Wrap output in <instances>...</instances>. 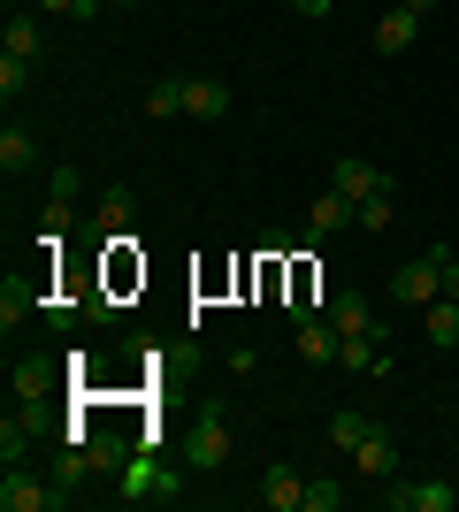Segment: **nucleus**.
Masks as SVG:
<instances>
[{
    "label": "nucleus",
    "instance_id": "nucleus-4",
    "mask_svg": "<svg viewBox=\"0 0 459 512\" xmlns=\"http://www.w3.org/2000/svg\"><path fill=\"white\" fill-rule=\"evenodd\" d=\"M62 505V482H31V474H0V512H54Z\"/></svg>",
    "mask_w": 459,
    "mask_h": 512
},
{
    "label": "nucleus",
    "instance_id": "nucleus-7",
    "mask_svg": "<svg viewBox=\"0 0 459 512\" xmlns=\"http://www.w3.org/2000/svg\"><path fill=\"white\" fill-rule=\"evenodd\" d=\"M329 329H337V337H383V321H375V306L360 299V291H337V299H329Z\"/></svg>",
    "mask_w": 459,
    "mask_h": 512
},
{
    "label": "nucleus",
    "instance_id": "nucleus-9",
    "mask_svg": "<svg viewBox=\"0 0 459 512\" xmlns=\"http://www.w3.org/2000/svg\"><path fill=\"white\" fill-rule=\"evenodd\" d=\"M184 115L192 123H222L230 115V85L222 77H184Z\"/></svg>",
    "mask_w": 459,
    "mask_h": 512
},
{
    "label": "nucleus",
    "instance_id": "nucleus-28",
    "mask_svg": "<svg viewBox=\"0 0 459 512\" xmlns=\"http://www.w3.org/2000/svg\"><path fill=\"white\" fill-rule=\"evenodd\" d=\"M39 230H46V237L69 230V199H46V207H39Z\"/></svg>",
    "mask_w": 459,
    "mask_h": 512
},
{
    "label": "nucleus",
    "instance_id": "nucleus-21",
    "mask_svg": "<svg viewBox=\"0 0 459 512\" xmlns=\"http://www.w3.org/2000/svg\"><path fill=\"white\" fill-rule=\"evenodd\" d=\"M31 8H39V16H77V23H92L108 0H31Z\"/></svg>",
    "mask_w": 459,
    "mask_h": 512
},
{
    "label": "nucleus",
    "instance_id": "nucleus-8",
    "mask_svg": "<svg viewBox=\"0 0 459 512\" xmlns=\"http://www.w3.org/2000/svg\"><path fill=\"white\" fill-rule=\"evenodd\" d=\"M383 505L391 512H452L459 490H444V482H398V490H383Z\"/></svg>",
    "mask_w": 459,
    "mask_h": 512
},
{
    "label": "nucleus",
    "instance_id": "nucleus-5",
    "mask_svg": "<svg viewBox=\"0 0 459 512\" xmlns=\"http://www.w3.org/2000/svg\"><path fill=\"white\" fill-rule=\"evenodd\" d=\"M329 192H345L352 207H360V199H375V192H391V176L375 169V161H360V153H345V161H337V169H329Z\"/></svg>",
    "mask_w": 459,
    "mask_h": 512
},
{
    "label": "nucleus",
    "instance_id": "nucleus-18",
    "mask_svg": "<svg viewBox=\"0 0 459 512\" xmlns=\"http://www.w3.org/2000/svg\"><path fill=\"white\" fill-rule=\"evenodd\" d=\"M345 222H352V199L345 192H322V199H314V245H322L329 230H345Z\"/></svg>",
    "mask_w": 459,
    "mask_h": 512
},
{
    "label": "nucleus",
    "instance_id": "nucleus-19",
    "mask_svg": "<svg viewBox=\"0 0 459 512\" xmlns=\"http://www.w3.org/2000/svg\"><path fill=\"white\" fill-rule=\"evenodd\" d=\"M146 115H153V123H169V115H184V77H161V85L146 92Z\"/></svg>",
    "mask_w": 459,
    "mask_h": 512
},
{
    "label": "nucleus",
    "instance_id": "nucleus-1",
    "mask_svg": "<svg viewBox=\"0 0 459 512\" xmlns=\"http://www.w3.org/2000/svg\"><path fill=\"white\" fill-rule=\"evenodd\" d=\"M123 497L131 505H176V474L161 459H123Z\"/></svg>",
    "mask_w": 459,
    "mask_h": 512
},
{
    "label": "nucleus",
    "instance_id": "nucleus-13",
    "mask_svg": "<svg viewBox=\"0 0 459 512\" xmlns=\"http://www.w3.org/2000/svg\"><path fill=\"white\" fill-rule=\"evenodd\" d=\"M352 459H360V474H375V482H391V474H398V444L383 436V428H368V436L352 444Z\"/></svg>",
    "mask_w": 459,
    "mask_h": 512
},
{
    "label": "nucleus",
    "instance_id": "nucleus-27",
    "mask_svg": "<svg viewBox=\"0 0 459 512\" xmlns=\"http://www.w3.org/2000/svg\"><path fill=\"white\" fill-rule=\"evenodd\" d=\"M77 184H85L77 169H54V176H46V199H69V207H77Z\"/></svg>",
    "mask_w": 459,
    "mask_h": 512
},
{
    "label": "nucleus",
    "instance_id": "nucleus-2",
    "mask_svg": "<svg viewBox=\"0 0 459 512\" xmlns=\"http://www.w3.org/2000/svg\"><path fill=\"white\" fill-rule=\"evenodd\" d=\"M421 16H429V0H398V8H383V16H375V54H406V46L421 39Z\"/></svg>",
    "mask_w": 459,
    "mask_h": 512
},
{
    "label": "nucleus",
    "instance_id": "nucleus-11",
    "mask_svg": "<svg viewBox=\"0 0 459 512\" xmlns=\"http://www.w3.org/2000/svg\"><path fill=\"white\" fill-rule=\"evenodd\" d=\"M337 367H352V375H391V337H345L337 344Z\"/></svg>",
    "mask_w": 459,
    "mask_h": 512
},
{
    "label": "nucleus",
    "instance_id": "nucleus-3",
    "mask_svg": "<svg viewBox=\"0 0 459 512\" xmlns=\"http://www.w3.org/2000/svg\"><path fill=\"white\" fill-rule=\"evenodd\" d=\"M391 299L398 306H437L444 299V276H437V253H421V260H406L391 276Z\"/></svg>",
    "mask_w": 459,
    "mask_h": 512
},
{
    "label": "nucleus",
    "instance_id": "nucleus-17",
    "mask_svg": "<svg viewBox=\"0 0 459 512\" xmlns=\"http://www.w3.org/2000/svg\"><path fill=\"white\" fill-rule=\"evenodd\" d=\"M31 291H39V283H23V276L0 283V329H8V337H16V321L31 314Z\"/></svg>",
    "mask_w": 459,
    "mask_h": 512
},
{
    "label": "nucleus",
    "instance_id": "nucleus-23",
    "mask_svg": "<svg viewBox=\"0 0 459 512\" xmlns=\"http://www.w3.org/2000/svg\"><path fill=\"white\" fill-rule=\"evenodd\" d=\"M352 222H360V230H391V192L360 199V207H352Z\"/></svg>",
    "mask_w": 459,
    "mask_h": 512
},
{
    "label": "nucleus",
    "instance_id": "nucleus-20",
    "mask_svg": "<svg viewBox=\"0 0 459 512\" xmlns=\"http://www.w3.org/2000/svg\"><path fill=\"white\" fill-rule=\"evenodd\" d=\"M368 428H375L368 413H360V406H345V413H329V444H345V451H352L360 436H368Z\"/></svg>",
    "mask_w": 459,
    "mask_h": 512
},
{
    "label": "nucleus",
    "instance_id": "nucleus-12",
    "mask_svg": "<svg viewBox=\"0 0 459 512\" xmlns=\"http://www.w3.org/2000/svg\"><path fill=\"white\" fill-rule=\"evenodd\" d=\"M0 54H16V62H46V23L39 16H8V31H0Z\"/></svg>",
    "mask_w": 459,
    "mask_h": 512
},
{
    "label": "nucleus",
    "instance_id": "nucleus-24",
    "mask_svg": "<svg viewBox=\"0 0 459 512\" xmlns=\"http://www.w3.org/2000/svg\"><path fill=\"white\" fill-rule=\"evenodd\" d=\"M23 451H31V428H23L16 413H8V421H0V459H8V467H16Z\"/></svg>",
    "mask_w": 459,
    "mask_h": 512
},
{
    "label": "nucleus",
    "instance_id": "nucleus-16",
    "mask_svg": "<svg viewBox=\"0 0 459 512\" xmlns=\"http://www.w3.org/2000/svg\"><path fill=\"white\" fill-rule=\"evenodd\" d=\"M31 161H39V146H31V130H16V123H8V130H0V169H8V176H23Z\"/></svg>",
    "mask_w": 459,
    "mask_h": 512
},
{
    "label": "nucleus",
    "instance_id": "nucleus-22",
    "mask_svg": "<svg viewBox=\"0 0 459 512\" xmlns=\"http://www.w3.org/2000/svg\"><path fill=\"white\" fill-rule=\"evenodd\" d=\"M46 383H54L46 360H16V398H46Z\"/></svg>",
    "mask_w": 459,
    "mask_h": 512
},
{
    "label": "nucleus",
    "instance_id": "nucleus-30",
    "mask_svg": "<svg viewBox=\"0 0 459 512\" xmlns=\"http://www.w3.org/2000/svg\"><path fill=\"white\" fill-rule=\"evenodd\" d=\"M291 8H299V16H329V8H337V0H291Z\"/></svg>",
    "mask_w": 459,
    "mask_h": 512
},
{
    "label": "nucleus",
    "instance_id": "nucleus-29",
    "mask_svg": "<svg viewBox=\"0 0 459 512\" xmlns=\"http://www.w3.org/2000/svg\"><path fill=\"white\" fill-rule=\"evenodd\" d=\"M437 276H444V299H459V260L437 245Z\"/></svg>",
    "mask_w": 459,
    "mask_h": 512
},
{
    "label": "nucleus",
    "instance_id": "nucleus-6",
    "mask_svg": "<svg viewBox=\"0 0 459 512\" xmlns=\"http://www.w3.org/2000/svg\"><path fill=\"white\" fill-rule=\"evenodd\" d=\"M192 467H199V474L230 467V428H222V413H215V406L199 413V428H192Z\"/></svg>",
    "mask_w": 459,
    "mask_h": 512
},
{
    "label": "nucleus",
    "instance_id": "nucleus-10",
    "mask_svg": "<svg viewBox=\"0 0 459 512\" xmlns=\"http://www.w3.org/2000/svg\"><path fill=\"white\" fill-rule=\"evenodd\" d=\"M261 505L268 512H306V474L299 467H268L261 474Z\"/></svg>",
    "mask_w": 459,
    "mask_h": 512
},
{
    "label": "nucleus",
    "instance_id": "nucleus-14",
    "mask_svg": "<svg viewBox=\"0 0 459 512\" xmlns=\"http://www.w3.org/2000/svg\"><path fill=\"white\" fill-rule=\"evenodd\" d=\"M337 329L329 321H314V314H299V360H314V367H337Z\"/></svg>",
    "mask_w": 459,
    "mask_h": 512
},
{
    "label": "nucleus",
    "instance_id": "nucleus-26",
    "mask_svg": "<svg viewBox=\"0 0 459 512\" xmlns=\"http://www.w3.org/2000/svg\"><path fill=\"white\" fill-rule=\"evenodd\" d=\"M23 85H31V62H16V54H0V100H16Z\"/></svg>",
    "mask_w": 459,
    "mask_h": 512
},
{
    "label": "nucleus",
    "instance_id": "nucleus-25",
    "mask_svg": "<svg viewBox=\"0 0 459 512\" xmlns=\"http://www.w3.org/2000/svg\"><path fill=\"white\" fill-rule=\"evenodd\" d=\"M337 505H345V490H337L329 474H314V482H306V512H337Z\"/></svg>",
    "mask_w": 459,
    "mask_h": 512
},
{
    "label": "nucleus",
    "instance_id": "nucleus-15",
    "mask_svg": "<svg viewBox=\"0 0 459 512\" xmlns=\"http://www.w3.org/2000/svg\"><path fill=\"white\" fill-rule=\"evenodd\" d=\"M421 329H429V344H437V352H452V344H459V299L421 306Z\"/></svg>",
    "mask_w": 459,
    "mask_h": 512
}]
</instances>
